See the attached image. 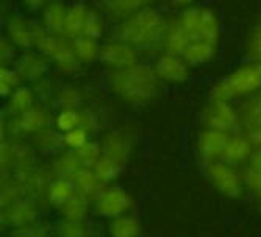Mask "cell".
Segmentation results:
<instances>
[{"label": "cell", "instance_id": "12", "mask_svg": "<svg viewBox=\"0 0 261 237\" xmlns=\"http://www.w3.org/2000/svg\"><path fill=\"white\" fill-rule=\"evenodd\" d=\"M14 69L19 72L20 78L27 83H36L38 80L44 78V75L49 70V60L42 53L27 52L20 55L14 61Z\"/></svg>", "mask_w": 261, "mask_h": 237}, {"label": "cell", "instance_id": "22", "mask_svg": "<svg viewBox=\"0 0 261 237\" xmlns=\"http://www.w3.org/2000/svg\"><path fill=\"white\" fill-rule=\"evenodd\" d=\"M219 38H221V23H219L218 14L210 8L202 7V14H200L196 41H206V42L218 45Z\"/></svg>", "mask_w": 261, "mask_h": 237}, {"label": "cell", "instance_id": "2", "mask_svg": "<svg viewBox=\"0 0 261 237\" xmlns=\"http://www.w3.org/2000/svg\"><path fill=\"white\" fill-rule=\"evenodd\" d=\"M160 83L153 66L139 61L130 67L110 70L108 74V84L113 94L130 105L150 102L158 94Z\"/></svg>", "mask_w": 261, "mask_h": 237}, {"label": "cell", "instance_id": "15", "mask_svg": "<svg viewBox=\"0 0 261 237\" xmlns=\"http://www.w3.org/2000/svg\"><path fill=\"white\" fill-rule=\"evenodd\" d=\"M54 118L45 108L32 106L25 112L14 115V127L19 134H36L38 131L50 127Z\"/></svg>", "mask_w": 261, "mask_h": 237}, {"label": "cell", "instance_id": "40", "mask_svg": "<svg viewBox=\"0 0 261 237\" xmlns=\"http://www.w3.org/2000/svg\"><path fill=\"white\" fill-rule=\"evenodd\" d=\"M243 180H244L246 191L261 201V172H258L252 167H247L243 172Z\"/></svg>", "mask_w": 261, "mask_h": 237}, {"label": "cell", "instance_id": "39", "mask_svg": "<svg viewBox=\"0 0 261 237\" xmlns=\"http://www.w3.org/2000/svg\"><path fill=\"white\" fill-rule=\"evenodd\" d=\"M60 235H66V237H80V235H88V226L85 223V220H69V219H63V222L58 225L57 228Z\"/></svg>", "mask_w": 261, "mask_h": 237}, {"label": "cell", "instance_id": "9", "mask_svg": "<svg viewBox=\"0 0 261 237\" xmlns=\"http://www.w3.org/2000/svg\"><path fill=\"white\" fill-rule=\"evenodd\" d=\"M139 52L128 42H124L121 39H114L100 47V56L99 61L108 67L110 70L130 67L138 63Z\"/></svg>", "mask_w": 261, "mask_h": 237}, {"label": "cell", "instance_id": "18", "mask_svg": "<svg viewBox=\"0 0 261 237\" xmlns=\"http://www.w3.org/2000/svg\"><path fill=\"white\" fill-rule=\"evenodd\" d=\"M74 186H75V192L85 195L86 198H89L92 203L99 198V195L105 191L107 184L102 183L97 175L94 173L92 169L88 167H82L72 178Z\"/></svg>", "mask_w": 261, "mask_h": 237}, {"label": "cell", "instance_id": "45", "mask_svg": "<svg viewBox=\"0 0 261 237\" xmlns=\"http://www.w3.org/2000/svg\"><path fill=\"white\" fill-rule=\"evenodd\" d=\"M49 2H52V0H23V5L29 11H38L42 10Z\"/></svg>", "mask_w": 261, "mask_h": 237}, {"label": "cell", "instance_id": "10", "mask_svg": "<svg viewBox=\"0 0 261 237\" xmlns=\"http://www.w3.org/2000/svg\"><path fill=\"white\" fill-rule=\"evenodd\" d=\"M230 134L219 131V130H213V128H205L199 137H197V158L202 165H206L213 161L222 159L227 142H228Z\"/></svg>", "mask_w": 261, "mask_h": 237}, {"label": "cell", "instance_id": "47", "mask_svg": "<svg viewBox=\"0 0 261 237\" xmlns=\"http://www.w3.org/2000/svg\"><path fill=\"white\" fill-rule=\"evenodd\" d=\"M172 2L177 7H189V5H193L196 0H172Z\"/></svg>", "mask_w": 261, "mask_h": 237}, {"label": "cell", "instance_id": "13", "mask_svg": "<svg viewBox=\"0 0 261 237\" xmlns=\"http://www.w3.org/2000/svg\"><path fill=\"white\" fill-rule=\"evenodd\" d=\"M103 155L113 158L119 164L125 165L130 159L132 150H133V139L130 133L124 130H114L108 133L102 140Z\"/></svg>", "mask_w": 261, "mask_h": 237}, {"label": "cell", "instance_id": "26", "mask_svg": "<svg viewBox=\"0 0 261 237\" xmlns=\"http://www.w3.org/2000/svg\"><path fill=\"white\" fill-rule=\"evenodd\" d=\"M35 96L36 92L35 89H32L30 86H23L20 84L11 96L8 97V105L7 109L13 114V115H19L22 112H25L27 109H30L32 106H35Z\"/></svg>", "mask_w": 261, "mask_h": 237}, {"label": "cell", "instance_id": "8", "mask_svg": "<svg viewBox=\"0 0 261 237\" xmlns=\"http://www.w3.org/2000/svg\"><path fill=\"white\" fill-rule=\"evenodd\" d=\"M152 66L158 80L166 84H181L191 74V66L185 61V58L169 52L160 53Z\"/></svg>", "mask_w": 261, "mask_h": 237}, {"label": "cell", "instance_id": "4", "mask_svg": "<svg viewBox=\"0 0 261 237\" xmlns=\"http://www.w3.org/2000/svg\"><path fill=\"white\" fill-rule=\"evenodd\" d=\"M35 49L52 61L60 72L66 75L75 74L80 67L72 41L63 35L58 36L49 33L41 23H35Z\"/></svg>", "mask_w": 261, "mask_h": 237}, {"label": "cell", "instance_id": "17", "mask_svg": "<svg viewBox=\"0 0 261 237\" xmlns=\"http://www.w3.org/2000/svg\"><path fill=\"white\" fill-rule=\"evenodd\" d=\"M67 10L63 0H52L41 10V25L52 35H63Z\"/></svg>", "mask_w": 261, "mask_h": 237}, {"label": "cell", "instance_id": "35", "mask_svg": "<svg viewBox=\"0 0 261 237\" xmlns=\"http://www.w3.org/2000/svg\"><path fill=\"white\" fill-rule=\"evenodd\" d=\"M82 102H83V96H82V91L79 87H75V86H63L61 89H58L55 103L58 105L60 109H64V108L79 109Z\"/></svg>", "mask_w": 261, "mask_h": 237}, {"label": "cell", "instance_id": "19", "mask_svg": "<svg viewBox=\"0 0 261 237\" xmlns=\"http://www.w3.org/2000/svg\"><path fill=\"white\" fill-rule=\"evenodd\" d=\"M216 52H218L216 44H211L206 41H191L181 56L191 67H199L215 60Z\"/></svg>", "mask_w": 261, "mask_h": 237}, {"label": "cell", "instance_id": "28", "mask_svg": "<svg viewBox=\"0 0 261 237\" xmlns=\"http://www.w3.org/2000/svg\"><path fill=\"white\" fill-rule=\"evenodd\" d=\"M72 45L75 55L80 61V64H91L94 61H97L100 56V47L97 39H92L89 36H79L75 39H72Z\"/></svg>", "mask_w": 261, "mask_h": 237}, {"label": "cell", "instance_id": "23", "mask_svg": "<svg viewBox=\"0 0 261 237\" xmlns=\"http://www.w3.org/2000/svg\"><path fill=\"white\" fill-rule=\"evenodd\" d=\"M74 194H75L74 181L70 178L57 176L55 180L50 181L49 187H47L45 197H47V201H49L52 206L60 209Z\"/></svg>", "mask_w": 261, "mask_h": 237}, {"label": "cell", "instance_id": "36", "mask_svg": "<svg viewBox=\"0 0 261 237\" xmlns=\"http://www.w3.org/2000/svg\"><path fill=\"white\" fill-rule=\"evenodd\" d=\"M105 25H103V17L97 10H89L86 20H85V27H83V35L89 36L92 39H100L103 36Z\"/></svg>", "mask_w": 261, "mask_h": 237}, {"label": "cell", "instance_id": "41", "mask_svg": "<svg viewBox=\"0 0 261 237\" xmlns=\"http://www.w3.org/2000/svg\"><path fill=\"white\" fill-rule=\"evenodd\" d=\"M35 92H36V96H39L44 102H54L57 100V94L58 91L54 87V84L49 81V80H45V78H41L35 83Z\"/></svg>", "mask_w": 261, "mask_h": 237}, {"label": "cell", "instance_id": "32", "mask_svg": "<svg viewBox=\"0 0 261 237\" xmlns=\"http://www.w3.org/2000/svg\"><path fill=\"white\" fill-rule=\"evenodd\" d=\"M22 78L17 70L8 66H2L0 69V96L4 99H8L11 94L22 84Z\"/></svg>", "mask_w": 261, "mask_h": 237}, {"label": "cell", "instance_id": "6", "mask_svg": "<svg viewBox=\"0 0 261 237\" xmlns=\"http://www.w3.org/2000/svg\"><path fill=\"white\" fill-rule=\"evenodd\" d=\"M133 197L119 186H108L94 201V212L105 220H113L119 216L128 214L133 209Z\"/></svg>", "mask_w": 261, "mask_h": 237}, {"label": "cell", "instance_id": "7", "mask_svg": "<svg viewBox=\"0 0 261 237\" xmlns=\"http://www.w3.org/2000/svg\"><path fill=\"white\" fill-rule=\"evenodd\" d=\"M240 114L225 100H210V105L203 109L202 124L205 128L219 130L224 133H236L240 128Z\"/></svg>", "mask_w": 261, "mask_h": 237}, {"label": "cell", "instance_id": "44", "mask_svg": "<svg viewBox=\"0 0 261 237\" xmlns=\"http://www.w3.org/2000/svg\"><path fill=\"white\" fill-rule=\"evenodd\" d=\"M14 231H16L14 234H17V235H47V234H49V232H47V231H49V228H47L45 225L38 223V220L27 225V226L17 228Z\"/></svg>", "mask_w": 261, "mask_h": 237}, {"label": "cell", "instance_id": "43", "mask_svg": "<svg viewBox=\"0 0 261 237\" xmlns=\"http://www.w3.org/2000/svg\"><path fill=\"white\" fill-rule=\"evenodd\" d=\"M80 127L83 130H86L89 134L96 133V130L99 128V118L94 114L91 109H82L80 111Z\"/></svg>", "mask_w": 261, "mask_h": 237}, {"label": "cell", "instance_id": "38", "mask_svg": "<svg viewBox=\"0 0 261 237\" xmlns=\"http://www.w3.org/2000/svg\"><path fill=\"white\" fill-rule=\"evenodd\" d=\"M89 140V133L82 127L63 133V144L69 150H79Z\"/></svg>", "mask_w": 261, "mask_h": 237}, {"label": "cell", "instance_id": "25", "mask_svg": "<svg viewBox=\"0 0 261 237\" xmlns=\"http://www.w3.org/2000/svg\"><path fill=\"white\" fill-rule=\"evenodd\" d=\"M108 232L113 237H138L142 232V226L139 220L128 212V214L110 220Z\"/></svg>", "mask_w": 261, "mask_h": 237}, {"label": "cell", "instance_id": "16", "mask_svg": "<svg viewBox=\"0 0 261 237\" xmlns=\"http://www.w3.org/2000/svg\"><path fill=\"white\" fill-rule=\"evenodd\" d=\"M253 150H255V147L250 142V139L247 137V134L236 131V133H231L230 137H228V142H227V147H225L222 159L225 162L231 164V165L240 167L241 164L249 162Z\"/></svg>", "mask_w": 261, "mask_h": 237}, {"label": "cell", "instance_id": "30", "mask_svg": "<svg viewBox=\"0 0 261 237\" xmlns=\"http://www.w3.org/2000/svg\"><path fill=\"white\" fill-rule=\"evenodd\" d=\"M152 2H155V0H102L107 11L119 19L130 16L132 13L138 11L142 7H147Z\"/></svg>", "mask_w": 261, "mask_h": 237}, {"label": "cell", "instance_id": "33", "mask_svg": "<svg viewBox=\"0 0 261 237\" xmlns=\"http://www.w3.org/2000/svg\"><path fill=\"white\" fill-rule=\"evenodd\" d=\"M75 152L80 158L82 165L83 167H88V169H92L94 165L97 164V161L103 156L102 144H99L97 140H88L83 147H80Z\"/></svg>", "mask_w": 261, "mask_h": 237}, {"label": "cell", "instance_id": "42", "mask_svg": "<svg viewBox=\"0 0 261 237\" xmlns=\"http://www.w3.org/2000/svg\"><path fill=\"white\" fill-rule=\"evenodd\" d=\"M16 49L17 47L11 42L8 36H2V39H0V60H2V66H8L10 63H14L17 60L14 56Z\"/></svg>", "mask_w": 261, "mask_h": 237}, {"label": "cell", "instance_id": "14", "mask_svg": "<svg viewBox=\"0 0 261 237\" xmlns=\"http://www.w3.org/2000/svg\"><path fill=\"white\" fill-rule=\"evenodd\" d=\"M7 36L20 50L35 47V23L20 14H11L7 20Z\"/></svg>", "mask_w": 261, "mask_h": 237}, {"label": "cell", "instance_id": "34", "mask_svg": "<svg viewBox=\"0 0 261 237\" xmlns=\"http://www.w3.org/2000/svg\"><path fill=\"white\" fill-rule=\"evenodd\" d=\"M54 125L61 133L79 128L80 127V109H75V108L60 109V112L54 118Z\"/></svg>", "mask_w": 261, "mask_h": 237}, {"label": "cell", "instance_id": "27", "mask_svg": "<svg viewBox=\"0 0 261 237\" xmlns=\"http://www.w3.org/2000/svg\"><path fill=\"white\" fill-rule=\"evenodd\" d=\"M83 167L80 158L77 155L75 150H69L60 153L55 161H54V172L57 176H63V178H70L72 180L74 175Z\"/></svg>", "mask_w": 261, "mask_h": 237}, {"label": "cell", "instance_id": "20", "mask_svg": "<svg viewBox=\"0 0 261 237\" xmlns=\"http://www.w3.org/2000/svg\"><path fill=\"white\" fill-rule=\"evenodd\" d=\"M189 42H191V38H189L186 30L181 27L178 19L169 22V27H168V32H166L164 42H163V52L183 55V52L189 45Z\"/></svg>", "mask_w": 261, "mask_h": 237}, {"label": "cell", "instance_id": "37", "mask_svg": "<svg viewBox=\"0 0 261 237\" xmlns=\"http://www.w3.org/2000/svg\"><path fill=\"white\" fill-rule=\"evenodd\" d=\"M247 55L252 61L261 63V17L256 20L253 28L250 30L247 39Z\"/></svg>", "mask_w": 261, "mask_h": 237}, {"label": "cell", "instance_id": "11", "mask_svg": "<svg viewBox=\"0 0 261 237\" xmlns=\"http://www.w3.org/2000/svg\"><path fill=\"white\" fill-rule=\"evenodd\" d=\"M4 209V222L14 229L27 226L38 220L36 204L30 198H17Z\"/></svg>", "mask_w": 261, "mask_h": 237}, {"label": "cell", "instance_id": "29", "mask_svg": "<svg viewBox=\"0 0 261 237\" xmlns=\"http://www.w3.org/2000/svg\"><path fill=\"white\" fill-rule=\"evenodd\" d=\"M89 204L91 200L86 198L85 195L75 192L72 197H70L61 208L60 212L63 219H69V220H85L88 212H89Z\"/></svg>", "mask_w": 261, "mask_h": 237}, {"label": "cell", "instance_id": "3", "mask_svg": "<svg viewBox=\"0 0 261 237\" xmlns=\"http://www.w3.org/2000/svg\"><path fill=\"white\" fill-rule=\"evenodd\" d=\"M261 91V63L250 61L225 75L210 91V100L233 102Z\"/></svg>", "mask_w": 261, "mask_h": 237}, {"label": "cell", "instance_id": "1", "mask_svg": "<svg viewBox=\"0 0 261 237\" xmlns=\"http://www.w3.org/2000/svg\"><path fill=\"white\" fill-rule=\"evenodd\" d=\"M169 22L150 7H142L124 17L116 27L114 39L133 45L139 53H156L163 50V42Z\"/></svg>", "mask_w": 261, "mask_h": 237}, {"label": "cell", "instance_id": "5", "mask_svg": "<svg viewBox=\"0 0 261 237\" xmlns=\"http://www.w3.org/2000/svg\"><path fill=\"white\" fill-rule=\"evenodd\" d=\"M203 170L211 186L227 198H240L246 191L243 172H240L236 165H231L224 159H218L203 165Z\"/></svg>", "mask_w": 261, "mask_h": 237}, {"label": "cell", "instance_id": "24", "mask_svg": "<svg viewBox=\"0 0 261 237\" xmlns=\"http://www.w3.org/2000/svg\"><path fill=\"white\" fill-rule=\"evenodd\" d=\"M33 145L42 153L58 155L61 147H64L63 133L58 131L57 128L52 130L50 127H47V128L38 131L36 134H33Z\"/></svg>", "mask_w": 261, "mask_h": 237}, {"label": "cell", "instance_id": "46", "mask_svg": "<svg viewBox=\"0 0 261 237\" xmlns=\"http://www.w3.org/2000/svg\"><path fill=\"white\" fill-rule=\"evenodd\" d=\"M249 167L261 172V147L253 150V153H252V156L249 159Z\"/></svg>", "mask_w": 261, "mask_h": 237}, {"label": "cell", "instance_id": "48", "mask_svg": "<svg viewBox=\"0 0 261 237\" xmlns=\"http://www.w3.org/2000/svg\"><path fill=\"white\" fill-rule=\"evenodd\" d=\"M259 206H261V201H259Z\"/></svg>", "mask_w": 261, "mask_h": 237}, {"label": "cell", "instance_id": "21", "mask_svg": "<svg viewBox=\"0 0 261 237\" xmlns=\"http://www.w3.org/2000/svg\"><path fill=\"white\" fill-rule=\"evenodd\" d=\"M88 11H89V8L83 2H77L74 5H70L67 10V16H66L63 36H66L70 41L82 36Z\"/></svg>", "mask_w": 261, "mask_h": 237}, {"label": "cell", "instance_id": "31", "mask_svg": "<svg viewBox=\"0 0 261 237\" xmlns=\"http://www.w3.org/2000/svg\"><path fill=\"white\" fill-rule=\"evenodd\" d=\"M92 170H94V173L97 175V178H99L102 183H105V184L108 186V184L117 181V178L121 176V173H122V170H124V165L119 164L117 161H114L113 158L103 155V156L97 161V164L92 167Z\"/></svg>", "mask_w": 261, "mask_h": 237}]
</instances>
